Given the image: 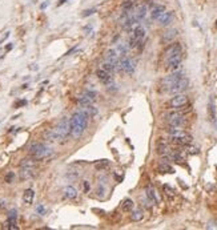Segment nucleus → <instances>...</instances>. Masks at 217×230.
I'll use <instances>...</instances> for the list:
<instances>
[{
    "instance_id": "nucleus-1",
    "label": "nucleus",
    "mask_w": 217,
    "mask_h": 230,
    "mask_svg": "<svg viewBox=\"0 0 217 230\" xmlns=\"http://www.w3.org/2000/svg\"><path fill=\"white\" fill-rule=\"evenodd\" d=\"M88 117L83 110H78L75 112L69 118V125H71V134L73 138H80L83 136V133L85 132L88 126Z\"/></svg>"
},
{
    "instance_id": "nucleus-16",
    "label": "nucleus",
    "mask_w": 217,
    "mask_h": 230,
    "mask_svg": "<svg viewBox=\"0 0 217 230\" xmlns=\"http://www.w3.org/2000/svg\"><path fill=\"white\" fill-rule=\"evenodd\" d=\"M172 20H173V12H170V11H164V12L157 18L159 24L162 25V27L169 25L170 23H172Z\"/></svg>"
},
{
    "instance_id": "nucleus-17",
    "label": "nucleus",
    "mask_w": 217,
    "mask_h": 230,
    "mask_svg": "<svg viewBox=\"0 0 217 230\" xmlns=\"http://www.w3.org/2000/svg\"><path fill=\"white\" fill-rule=\"evenodd\" d=\"M19 177H20V180H23V181L33 178L35 177V168H27V166L21 168L19 172Z\"/></svg>"
},
{
    "instance_id": "nucleus-6",
    "label": "nucleus",
    "mask_w": 217,
    "mask_h": 230,
    "mask_svg": "<svg viewBox=\"0 0 217 230\" xmlns=\"http://www.w3.org/2000/svg\"><path fill=\"white\" fill-rule=\"evenodd\" d=\"M181 77H184V75H182L181 71H173V72L170 73V75L165 76V77L161 80V88H162L164 90H167V92H168V90H169L170 88L173 87V85L177 83V81H179Z\"/></svg>"
},
{
    "instance_id": "nucleus-46",
    "label": "nucleus",
    "mask_w": 217,
    "mask_h": 230,
    "mask_svg": "<svg viewBox=\"0 0 217 230\" xmlns=\"http://www.w3.org/2000/svg\"><path fill=\"white\" fill-rule=\"evenodd\" d=\"M216 25H217V21H216Z\"/></svg>"
},
{
    "instance_id": "nucleus-28",
    "label": "nucleus",
    "mask_w": 217,
    "mask_h": 230,
    "mask_svg": "<svg viewBox=\"0 0 217 230\" xmlns=\"http://www.w3.org/2000/svg\"><path fill=\"white\" fill-rule=\"evenodd\" d=\"M208 112H209L210 120L215 123V121H216V109H215V104H213V98H210V100H209V105H208Z\"/></svg>"
},
{
    "instance_id": "nucleus-23",
    "label": "nucleus",
    "mask_w": 217,
    "mask_h": 230,
    "mask_svg": "<svg viewBox=\"0 0 217 230\" xmlns=\"http://www.w3.org/2000/svg\"><path fill=\"white\" fill-rule=\"evenodd\" d=\"M176 35H177V29H169L162 35L161 40H162V43H170L173 39L176 37Z\"/></svg>"
},
{
    "instance_id": "nucleus-26",
    "label": "nucleus",
    "mask_w": 217,
    "mask_h": 230,
    "mask_svg": "<svg viewBox=\"0 0 217 230\" xmlns=\"http://www.w3.org/2000/svg\"><path fill=\"white\" fill-rule=\"evenodd\" d=\"M38 160H35V158H23L21 160V162H20V166L21 168H24V166H27V168H35L36 165H38V162H36Z\"/></svg>"
},
{
    "instance_id": "nucleus-39",
    "label": "nucleus",
    "mask_w": 217,
    "mask_h": 230,
    "mask_svg": "<svg viewBox=\"0 0 217 230\" xmlns=\"http://www.w3.org/2000/svg\"><path fill=\"white\" fill-rule=\"evenodd\" d=\"M36 212H38L40 215H44L45 214V208L43 205H38L36 206Z\"/></svg>"
},
{
    "instance_id": "nucleus-45",
    "label": "nucleus",
    "mask_w": 217,
    "mask_h": 230,
    "mask_svg": "<svg viewBox=\"0 0 217 230\" xmlns=\"http://www.w3.org/2000/svg\"><path fill=\"white\" fill-rule=\"evenodd\" d=\"M65 3H67V0H59L58 7H60V5H63V4H65Z\"/></svg>"
},
{
    "instance_id": "nucleus-22",
    "label": "nucleus",
    "mask_w": 217,
    "mask_h": 230,
    "mask_svg": "<svg viewBox=\"0 0 217 230\" xmlns=\"http://www.w3.org/2000/svg\"><path fill=\"white\" fill-rule=\"evenodd\" d=\"M33 197H35V192L32 189H27L23 193V201H24L25 205H31L33 201Z\"/></svg>"
},
{
    "instance_id": "nucleus-12",
    "label": "nucleus",
    "mask_w": 217,
    "mask_h": 230,
    "mask_svg": "<svg viewBox=\"0 0 217 230\" xmlns=\"http://www.w3.org/2000/svg\"><path fill=\"white\" fill-rule=\"evenodd\" d=\"M96 96H97V93H96L95 90H84L83 95L78 98V101H79V104H81V105L92 104L93 101L96 100Z\"/></svg>"
},
{
    "instance_id": "nucleus-37",
    "label": "nucleus",
    "mask_w": 217,
    "mask_h": 230,
    "mask_svg": "<svg viewBox=\"0 0 217 230\" xmlns=\"http://www.w3.org/2000/svg\"><path fill=\"white\" fill-rule=\"evenodd\" d=\"M119 51H120V55L121 56H127V52H128V48L123 44H119Z\"/></svg>"
},
{
    "instance_id": "nucleus-4",
    "label": "nucleus",
    "mask_w": 217,
    "mask_h": 230,
    "mask_svg": "<svg viewBox=\"0 0 217 230\" xmlns=\"http://www.w3.org/2000/svg\"><path fill=\"white\" fill-rule=\"evenodd\" d=\"M53 132L56 134L58 140H65L68 136L71 134V125H69V118L63 117L59 121V124L56 125V128H53Z\"/></svg>"
},
{
    "instance_id": "nucleus-35",
    "label": "nucleus",
    "mask_w": 217,
    "mask_h": 230,
    "mask_svg": "<svg viewBox=\"0 0 217 230\" xmlns=\"http://www.w3.org/2000/svg\"><path fill=\"white\" fill-rule=\"evenodd\" d=\"M93 13H96V10H95V8H89V10H85L84 12L81 13V16H83V18H88V16L93 15Z\"/></svg>"
},
{
    "instance_id": "nucleus-42",
    "label": "nucleus",
    "mask_w": 217,
    "mask_h": 230,
    "mask_svg": "<svg viewBox=\"0 0 217 230\" xmlns=\"http://www.w3.org/2000/svg\"><path fill=\"white\" fill-rule=\"evenodd\" d=\"M48 4H49V1H45V3H43V4L40 5V8H41V10H45V8L48 7Z\"/></svg>"
},
{
    "instance_id": "nucleus-19",
    "label": "nucleus",
    "mask_w": 217,
    "mask_h": 230,
    "mask_svg": "<svg viewBox=\"0 0 217 230\" xmlns=\"http://www.w3.org/2000/svg\"><path fill=\"white\" fill-rule=\"evenodd\" d=\"M80 110H83V112L85 113V115L88 116V117H95V116H97V108H95L92 104H87V105H81V108H80Z\"/></svg>"
},
{
    "instance_id": "nucleus-14",
    "label": "nucleus",
    "mask_w": 217,
    "mask_h": 230,
    "mask_svg": "<svg viewBox=\"0 0 217 230\" xmlns=\"http://www.w3.org/2000/svg\"><path fill=\"white\" fill-rule=\"evenodd\" d=\"M96 76H97V79L100 81H101L103 84H105L107 87H111L115 81H113V76L111 75V73H108V72H105L104 69H97V72H96Z\"/></svg>"
},
{
    "instance_id": "nucleus-31",
    "label": "nucleus",
    "mask_w": 217,
    "mask_h": 230,
    "mask_svg": "<svg viewBox=\"0 0 217 230\" xmlns=\"http://www.w3.org/2000/svg\"><path fill=\"white\" fill-rule=\"evenodd\" d=\"M170 152H172V150H170V148L168 146L167 144H161V145H159V154H161V156H168Z\"/></svg>"
},
{
    "instance_id": "nucleus-18",
    "label": "nucleus",
    "mask_w": 217,
    "mask_h": 230,
    "mask_svg": "<svg viewBox=\"0 0 217 230\" xmlns=\"http://www.w3.org/2000/svg\"><path fill=\"white\" fill-rule=\"evenodd\" d=\"M145 197L151 201L152 205H157V204L160 202V200L157 197V193H156V190L153 189L152 186H148V188L145 189Z\"/></svg>"
},
{
    "instance_id": "nucleus-32",
    "label": "nucleus",
    "mask_w": 217,
    "mask_h": 230,
    "mask_svg": "<svg viewBox=\"0 0 217 230\" xmlns=\"http://www.w3.org/2000/svg\"><path fill=\"white\" fill-rule=\"evenodd\" d=\"M101 69H104L105 72H108V73H111V75H112V73H115V67H113L112 64H109L108 63V61H105L104 64H101Z\"/></svg>"
},
{
    "instance_id": "nucleus-10",
    "label": "nucleus",
    "mask_w": 217,
    "mask_h": 230,
    "mask_svg": "<svg viewBox=\"0 0 217 230\" xmlns=\"http://www.w3.org/2000/svg\"><path fill=\"white\" fill-rule=\"evenodd\" d=\"M120 69L124 71L128 75H132L135 72V63L128 56H121L120 57Z\"/></svg>"
},
{
    "instance_id": "nucleus-7",
    "label": "nucleus",
    "mask_w": 217,
    "mask_h": 230,
    "mask_svg": "<svg viewBox=\"0 0 217 230\" xmlns=\"http://www.w3.org/2000/svg\"><path fill=\"white\" fill-rule=\"evenodd\" d=\"M188 103H189V100H188L187 96L182 95V93H177L169 100L168 107L172 108V109H182V108L187 107Z\"/></svg>"
},
{
    "instance_id": "nucleus-40",
    "label": "nucleus",
    "mask_w": 217,
    "mask_h": 230,
    "mask_svg": "<svg viewBox=\"0 0 217 230\" xmlns=\"http://www.w3.org/2000/svg\"><path fill=\"white\" fill-rule=\"evenodd\" d=\"M27 104V100H20L18 103L15 104V108H20V107H24V105Z\"/></svg>"
},
{
    "instance_id": "nucleus-8",
    "label": "nucleus",
    "mask_w": 217,
    "mask_h": 230,
    "mask_svg": "<svg viewBox=\"0 0 217 230\" xmlns=\"http://www.w3.org/2000/svg\"><path fill=\"white\" fill-rule=\"evenodd\" d=\"M182 61V53H177L175 56H170V57L165 59V67L169 71H177V68H180Z\"/></svg>"
},
{
    "instance_id": "nucleus-21",
    "label": "nucleus",
    "mask_w": 217,
    "mask_h": 230,
    "mask_svg": "<svg viewBox=\"0 0 217 230\" xmlns=\"http://www.w3.org/2000/svg\"><path fill=\"white\" fill-rule=\"evenodd\" d=\"M63 193H64V197L68 198V200H75V198L78 197V190L71 185L65 186V188L63 189Z\"/></svg>"
},
{
    "instance_id": "nucleus-43",
    "label": "nucleus",
    "mask_w": 217,
    "mask_h": 230,
    "mask_svg": "<svg viewBox=\"0 0 217 230\" xmlns=\"http://www.w3.org/2000/svg\"><path fill=\"white\" fill-rule=\"evenodd\" d=\"M5 208V201L4 200H0V209Z\"/></svg>"
},
{
    "instance_id": "nucleus-9",
    "label": "nucleus",
    "mask_w": 217,
    "mask_h": 230,
    "mask_svg": "<svg viewBox=\"0 0 217 230\" xmlns=\"http://www.w3.org/2000/svg\"><path fill=\"white\" fill-rule=\"evenodd\" d=\"M105 60H107L109 64H112L116 71H121L120 69V57H119L117 51L116 49H113V48L108 49L107 52H105Z\"/></svg>"
},
{
    "instance_id": "nucleus-30",
    "label": "nucleus",
    "mask_w": 217,
    "mask_h": 230,
    "mask_svg": "<svg viewBox=\"0 0 217 230\" xmlns=\"http://www.w3.org/2000/svg\"><path fill=\"white\" fill-rule=\"evenodd\" d=\"M133 7H135V4H133L132 0H125L123 3V11H125V12H132Z\"/></svg>"
},
{
    "instance_id": "nucleus-33",
    "label": "nucleus",
    "mask_w": 217,
    "mask_h": 230,
    "mask_svg": "<svg viewBox=\"0 0 217 230\" xmlns=\"http://www.w3.org/2000/svg\"><path fill=\"white\" fill-rule=\"evenodd\" d=\"M162 190H164V193L168 195V197H175V190H173V188H170L169 185L165 184V185L162 186Z\"/></svg>"
},
{
    "instance_id": "nucleus-38",
    "label": "nucleus",
    "mask_w": 217,
    "mask_h": 230,
    "mask_svg": "<svg viewBox=\"0 0 217 230\" xmlns=\"http://www.w3.org/2000/svg\"><path fill=\"white\" fill-rule=\"evenodd\" d=\"M188 146V145H187ZM187 152L189 153V154H197L199 153V149L197 148H195V146H188L187 148Z\"/></svg>"
},
{
    "instance_id": "nucleus-11",
    "label": "nucleus",
    "mask_w": 217,
    "mask_h": 230,
    "mask_svg": "<svg viewBox=\"0 0 217 230\" xmlns=\"http://www.w3.org/2000/svg\"><path fill=\"white\" fill-rule=\"evenodd\" d=\"M188 87H189V80H188L187 77H181L180 80L173 85L172 88H170L168 92L169 93H173V95H177V93H182L185 92V90L188 89Z\"/></svg>"
},
{
    "instance_id": "nucleus-44",
    "label": "nucleus",
    "mask_w": 217,
    "mask_h": 230,
    "mask_svg": "<svg viewBox=\"0 0 217 230\" xmlns=\"http://www.w3.org/2000/svg\"><path fill=\"white\" fill-rule=\"evenodd\" d=\"M12 48H13V45H12V44H8L7 47H5V51H7V52H8V51H11V49H12Z\"/></svg>"
},
{
    "instance_id": "nucleus-5",
    "label": "nucleus",
    "mask_w": 217,
    "mask_h": 230,
    "mask_svg": "<svg viewBox=\"0 0 217 230\" xmlns=\"http://www.w3.org/2000/svg\"><path fill=\"white\" fill-rule=\"evenodd\" d=\"M167 123L169 126H177L181 128L185 125L187 120H185V116L182 112H179V109L173 110V112H169L167 115Z\"/></svg>"
},
{
    "instance_id": "nucleus-34",
    "label": "nucleus",
    "mask_w": 217,
    "mask_h": 230,
    "mask_svg": "<svg viewBox=\"0 0 217 230\" xmlns=\"http://www.w3.org/2000/svg\"><path fill=\"white\" fill-rule=\"evenodd\" d=\"M108 165H109V162H108L107 160H104V161H100V162H96L95 168L99 170H103V169H105V168H108Z\"/></svg>"
},
{
    "instance_id": "nucleus-13",
    "label": "nucleus",
    "mask_w": 217,
    "mask_h": 230,
    "mask_svg": "<svg viewBox=\"0 0 217 230\" xmlns=\"http://www.w3.org/2000/svg\"><path fill=\"white\" fill-rule=\"evenodd\" d=\"M177 53H182V47L180 43H172V44L168 45L164 51L165 59L170 57V56H175V55H177Z\"/></svg>"
},
{
    "instance_id": "nucleus-15",
    "label": "nucleus",
    "mask_w": 217,
    "mask_h": 230,
    "mask_svg": "<svg viewBox=\"0 0 217 230\" xmlns=\"http://www.w3.org/2000/svg\"><path fill=\"white\" fill-rule=\"evenodd\" d=\"M147 12H148V7L145 5V3H142V4H140L137 8L135 10V12L133 13V18H135V20L140 23L142 20V19H145V16H147Z\"/></svg>"
},
{
    "instance_id": "nucleus-29",
    "label": "nucleus",
    "mask_w": 217,
    "mask_h": 230,
    "mask_svg": "<svg viewBox=\"0 0 217 230\" xmlns=\"http://www.w3.org/2000/svg\"><path fill=\"white\" fill-rule=\"evenodd\" d=\"M121 209L124 210V212H131V210L133 209V201L131 200V198H125L121 204Z\"/></svg>"
},
{
    "instance_id": "nucleus-27",
    "label": "nucleus",
    "mask_w": 217,
    "mask_h": 230,
    "mask_svg": "<svg viewBox=\"0 0 217 230\" xmlns=\"http://www.w3.org/2000/svg\"><path fill=\"white\" fill-rule=\"evenodd\" d=\"M43 138H44L45 141H58V138H56V134H55V132H53V129L45 130V132L43 133Z\"/></svg>"
},
{
    "instance_id": "nucleus-36",
    "label": "nucleus",
    "mask_w": 217,
    "mask_h": 230,
    "mask_svg": "<svg viewBox=\"0 0 217 230\" xmlns=\"http://www.w3.org/2000/svg\"><path fill=\"white\" fill-rule=\"evenodd\" d=\"M13 178H15L13 172H10L7 176H5V182H7V184H12L13 182Z\"/></svg>"
},
{
    "instance_id": "nucleus-24",
    "label": "nucleus",
    "mask_w": 217,
    "mask_h": 230,
    "mask_svg": "<svg viewBox=\"0 0 217 230\" xmlns=\"http://www.w3.org/2000/svg\"><path fill=\"white\" fill-rule=\"evenodd\" d=\"M157 170L160 173H162V174H165V173H168V174H173V173H175V169H173V168L170 166L168 162L160 164L159 168H157Z\"/></svg>"
},
{
    "instance_id": "nucleus-25",
    "label": "nucleus",
    "mask_w": 217,
    "mask_h": 230,
    "mask_svg": "<svg viewBox=\"0 0 217 230\" xmlns=\"http://www.w3.org/2000/svg\"><path fill=\"white\" fill-rule=\"evenodd\" d=\"M144 218V213H142L141 209H136L132 212V214H131V220L133 221V222H140V221Z\"/></svg>"
},
{
    "instance_id": "nucleus-41",
    "label": "nucleus",
    "mask_w": 217,
    "mask_h": 230,
    "mask_svg": "<svg viewBox=\"0 0 217 230\" xmlns=\"http://www.w3.org/2000/svg\"><path fill=\"white\" fill-rule=\"evenodd\" d=\"M84 192L85 193L89 192V184H88V181H84Z\"/></svg>"
},
{
    "instance_id": "nucleus-3",
    "label": "nucleus",
    "mask_w": 217,
    "mask_h": 230,
    "mask_svg": "<svg viewBox=\"0 0 217 230\" xmlns=\"http://www.w3.org/2000/svg\"><path fill=\"white\" fill-rule=\"evenodd\" d=\"M28 150H30V154L38 161L39 160H44V158L49 157V156L52 154V149L48 148L47 145H44V144H41V143L32 144Z\"/></svg>"
},
{
    "instance_id": "nucleus-20",
    "label": "nucleus",
    "mask_w": 217,
    "mask_h": 230,
    "mask_svg": "<svg viewBox=\"0 0 217 230\" xmlns=\"http://www.w3.org/2000/svg\"><path fill=\"white\" fill-rule=\"evenodd\" d=\"M165 11V7L161 4H155L152 8H151V18L152 20H157V18L161 15L162 12Z\"/></svg>"
},
{
    "instance_id": "nucleus-2",
    "label": "nucleus",
    "mask_w": 217,
    "mask_h": 230,
    "mask_svg": "<svg viewBox=\"0 0 217 230\" xmlns=\"http://www.w3.org/2000/svg\"><path fill=\"white\" fill-rule=\"evenodd\" d=\"M170 134V143L176 144V145H180V146H187L192 143V136L189 134L188 132L182 130L181 128H177V126H169L168 129Z\"/></svg>"
}]
</instances>
